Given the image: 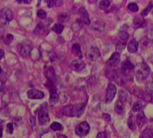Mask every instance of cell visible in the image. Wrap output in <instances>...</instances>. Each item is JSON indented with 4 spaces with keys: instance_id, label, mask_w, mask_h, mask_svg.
<instances>
[{
    "instance_id": "1",
    "label": "cell",
    "mask_w": 153,
    "mask_h": 138,
    "mask_svg": "<svg viewBox=\"0 0 153 138\" xmlns=\"http://www.w3.org/2000/svg\"><path fill=\"white\" fill-rule=\"evenodd\" d=\"M84 104H79L76 105H67V106L63 107L62 111L63 114L69 117H77L80 118L83 114L85 111Z\"/></svg>"
},
{
    "instance_id": "2",
    "label": "cell",
    "mask_w": 153,
    "mask_h": 138,
    "mask_svg": "<svg viewBox=\"0 0 153 138\" xmlns=\"http://www.w3.org/2000/svg\"><path fill=\"white\" fill-rule=\"evenodd\" d=\"M151 70L145 62L138 63L134 68L135 77L138 80H144L149 76Z\"/></svg>"
},
{
    "instance_id": "3",
    "label": "cell",
    "mask_w": 153,
    "mask_h": 138,
    "mask_svg": "<svg viewBox=\"0 0 153 138\" xmlns=\"http://www.w3.org/2000/svg\"><path fill=\"white\" fill-rule=\"evenodd\" d=\"M38 121L40 125H45L49 122L50 117L49 114H48V104L46 102L43 103L40 107L38 115Z\"/></svg>"
},
{
    "instance_id": "4",
    "label": "cell",
    "mask_w": 153,
    "mask_h": 138,
    "mask_svg": "<svg viewBox=\"0 0 153 138\" xmlns=\"http://www.w3.org/2000/svg\"><path fill=\"white\" fill-rule=\"evenodd\" d=\"M33 49V45L29 41H24L17 45V50L22 56L27 57L30 56Z\"/></svg>"
},
{
    "instance_id": "5",
    "label": "cell",
    "mask_w": 153,
    "mask_h": 138,
    "mask_svg": "<svg viewBox=\"0 0 153 138\" xmlns=\"http://www.w3.org/2000/svg\"><path fill=\"white\" fill-rule=\"evenodd\" d=\"M47 86H48V89L50 91V100H49V102H50V105L51 106H56L57 103L59 102V95L57 94L56 92V89L55 86L53 85L52 81H49L48 80V83H47Z\"/></svg>"
},
{
    "instance_id": "6",
    "label": "cell",
    "mask_w": 153,
    "mask_h": 138,
    "mask_svg": "<svg viewBox=\"0 0 153 138\" xmlns=\"http://www.w3.org/2000/svg\"><path fill=\"white\" fill-rule=\"evenodd\" d=\"M14 18L12 11L9 8H2L0 10V21L3 24H8Z\"/></svg>"
},
{
    "instance_id": "7",
    "label": "cell",
    "mask_w": 153,
    "mask_h": 138,
    "mask_svg": "<svg viewBox=\"0 0 153 138\" xmlns=\"http://www.w3.org/2000/svg\"><path fill=\"white\" fill-rule=\"evenodd\" d=\"M89 129H90V126H89V123H87L86 122H82L76 125L75 132L80 137H85L88 134Z\"/></svg>"
},
{
    "instance_id": "8",
    "label": "cell",
    "mask_w": 153,
    "mask_h": 138,
    "mask_svg": "<svg viewBox=\"0 0 153 138\" xmlns=\"http://www.w3.org/2000/svg\"><path fill=\"white\" fill-rule=\"evenodd\" d=\"M117 93V87L113 83H109L107 86V89H106V95H105V101L109 103L111 102L114 98L115 95Z\"/></svg>"
},
{
    "instance_id": "9",
    "label": "cell",
    "mask_w": 153,
    "mask_h": 138,
    "mask_svg": "<svg viewBox=\"0 0 153 138\" xmlns=\"http://www.w3.org/2000/svg\"><path fill=\"white\" fill-rule=\"evenodd\" d=\"M70 67L74 71L79 72V71H81L82 70H83L85 68V67H86V63L81 59H76L73 60L71 62Z\"/></svg>"
},
{
    "instance_id": "10",
    "label": "cell",
    "mask_w": 153,
    "mask_h": 138,
    "mask_svg": "<svg viewBox=\"0 0 153 138\" xmlns=\"http://www.w3.org/2000/svg\"><path fill=\"white\" fill-rule=\"evenodd\" d=\"M86 56L91 61H96L101 56V53H100L98 48L95 47H92L86 52Z\"/></svg>"
},
{
    "instance_id": "11",
    "label": "cell",
    "mask_w": 153,
    "mask_h": 138,
    "mask_svg": "<svg viewBox=\"0 0 153 138\" xmlns=\"http://www.w3.org/2000/svg\"><path fill=\"white\" fill-rule=\"evenodd\" d=\"M121 57H120V53L118 52H116L111 55L108 61L107 62V65L108 68H115L118 65L119 63L120 62Z\"/></svg>"
},
{
    "instance_id": "12",
    "label": "cell",
    "mask_w": 153,
    "mask_h": 138,
    "mask_svg": "<svg viewBox=\"0 0 153 138\" xmlns=\"http://www.w3.org/2000/svg\"><path fill=\"white\" fill-rule=\"evenodd\" d=\"M27 97L29 99L38 100L42 99L45 97V93L42 91L38 90V89H32L27 92Z\"/></svg>"
},
{
    "instance_id": "13",
    "label": "cell",
    "mask_w": 153,
    "mask_h": 138,
    "mask_svg": "<svg viewBox=\"0 0 153 138\" xmlns=\"http://www.w3.org/2000/svg\"><path fill=\"white\" fill-rule=\"evenodd\" d=\"M126 101L125 98H121L120 97L118 100H117L116 105H115V111L120 115H124L126 113V109L124 107V102Z\"/></svg>"
},
{
    "instance_id": "14",
    "label": "cell",
    "mask_w": 153,
    "mask_h": 138,
    "mask_svg": "<svg viewBox=\"0 0 153 138\" xmlns=\"http://www.w3.org/2000/svg\"><path fill=\"white\" fill-rule=\"evenodd\" d=\"M135 66L134 65L131 63V62L129 59H126V61H124L122 64V68H121V71L123 74H126L128 72H130L131 71H132L133 69H134Z\"/></svg>"
},
{
    "instance_id": "15",
    "label": "cell",
    "mask_w": 153,
    "mask_h": 138,
    "mask_svg": "<svg viewBox=\"0 0 153 138\" xmlns=\"http://www.w3.org/2000/svg\"><path fill=\"white\" fill-rule=\"evenodd\" d=\"M78 13L82 21H83L85 24L87 25V26L90 25V19H89V13L87 12V11H86L84 8H80V9H79Z\"/></svg>"
},
{
    "instance_id": "16",
    "label": "cell",
    "mask_w": 153,
    "mask_h": 138,
    "mask_svg": "<svg viewBox=\"0 0 153 138\" xmlns=\"http://www.w3.org/2000/svg\"><path fill=\"white\" fill-rule=\"evenodd\" d=\"M134 29H139V28H143L146 26V21L143 19L142 16L136 17L134 20Z\"/></svg>"
},
{
    "instance_id": "17",
    "label": "cell",
    "mask_w": 153,
    "mask_h": 138,
    "mask_svg": "<svg viewBox=\"0 0 153 138\" xmlns=\"http://www.w3.org/2000/svg\"><path fill=\"white\" fill-rule=\"evenodd\" d=\"M45 77H46L49 81L53 82V80L56 77V73L55 71H54L53 68L51 67V66L47 67V68L45 69Z\"/></svg>"
},
{
    "instance_id": "18",
    "label": "cell",
    "mask_w": 153,
    "mask_h": 138,
    "mask_svg": "<svg viewBox=\"0 0 153 138\" xmlns=\"http://www.w3.org/2000/svg\"><path fill=\"white\" fill-rule=\"evenodd\" d=\"M146 122V118L145 114H144V113L142 111H140L136 118L137 125L139 128H142L145 125Z\"/></svg>"
},
{
    "instance_id": "19",
    "label": "cell",
    "mask_w": 153,
    "mask_h": 138,
    "mask_svg": "<svg viewBox=\"0 0 153 138\" xmlns=\"http://www.w3.org/2000/svg\"><path fill=\"white\" fill-rule=\"evenodd\" d=\"M106 77H108L110 80H117L119 77V73L114 68H109L106 71Z\"/></svg>"
},
{
    "instance_id": "20",
    "label": "cell",
    "mask_w": 153,
    "mask_h": 138,
    "mask_svg": "<svg viewBox=\"0 0 153 138\" xmlns=\"http://www.w3.org/2000/svg\"><path fill=\"white\" fill-rule=\"evenodd\" d=\"M138 42H137L135 39H131L130 42H128L127 45L128 50L129 53H136L138 50Z\"/></svg>"
},
{
    "instance_id": "21",
    "label": "cell",
    "mask_w": 153,
    "mask_h": 138,
    "mask_svg": "<svg viewBox=\"0 0 153 138\" xmlns=\"http://www.w3.org/2000/svg\"><path fill=\"white\" fill-rule=\"evenodd\" d=\"M72 53L74 54L76 56L80 57V59H81L82 57V52H81V47H80V45L79 44H74L71 47Z\"/></svg>"
},
{
    "instance_id": "22",
    "label": "cell",
    "mask_w": 153,
    "mask_h": 138,
    "mask_svg": "<svg viewBox=\"0 0 153 138\" xmlns=\"http://www.w3.org/2000/svg\"><path fill=\"white\" fill-rule=\"evenodd\" d=\"M144 107V104L143 103L142 101H137L133 104V107H132V110L134 112H140L142 111V109Z\"/></svg>"
},
{
    "instance_id": "23",
    "label": "cell",
    "mask_w": 153,
    "mask_h": 138,
    "mask_svg": "<svg viewBox=\"0 0 153 138\" xmlns=\"http://www.w3.org/2000/svg\"><path fill=\"white\" fill-rule=\"evenodd\" d=\"M153 135V130L152 128H148L145 129L142 132L141 134V138H150Z\"/></svg>"
},
{
    "instance_id": "24",
    "label": "cell",
    "mask_w": 153,
    "mask_h": 138,
    "mask_svg": "<svg viewBox=\"0 0 153 138\" xmlns=\"http://www.w3.org/2000/svg\"><path fill=\"white\" fill-rule=\"evenodd\" d=\"M63 29H64V26L61 23H56L52 27V30L54 31L57 34H61L62 32Z\"/></svg>"
},
{
    "instance_id": "25",
    "label": "cell",
    "mask_w": 153,
    "mask_h": 138,
    "mask_svg": "<svg viewBox=\"0 0 153 138\" xmlns=\"http://www.w3.org/2000/svg\"><path fill=\"white\" fill-rule=\"evenodd\" d=\"M119 37H120V40H121L122 42H126V41L128 39L129 35H128V33L127 32V31L121 30L120 32V33H119Z\"/></svg>"
},
{
    "instance_id": "26",
    "label": "cell",
    "mask_w": 153,
    "mask_h": 138,
    "mask_svg": "<svg viewBox=\"0 0 153 138\" xmlns=\"http://www.w3.org/2000/svg\"><path fill=\"white\" fill-rule=\"evenodd\" d=\"M45 31V26H44L43 23H40L37 25L34 32H35V34H41V33H44Z\"/></svg>"
},
{
    "instance_id": "27",
    "label": "cell",
    "mask_w": 153,
    "mask_h": 138,
    "mask_svg": "<svg viewBox=\"0 0 153 138\" xmlns=\"http://www.w3.org/2000/svg\"><path fill=\"white\" fill-rule=\"evenodd\" d=\"M51 128L53 131H62L63 129V126L60 123L57 122H54L51 125Z\"/></svg>"
},
{
    "instance_id": "28",
    "label": "cell",
    "mask_w": 153,
    "mask_h": 138,
    "mask_svg": "<svg viewBox=\"0 0 153 138\" xmlns=\"http://www.w3.org/2000/svg\"><path fill=\"white\" fill-rule=\"evenodd\" d=\"M110 5V1H107V0H103V1H101V2H100L99 8H101V10L106 11V10L108 9Z\"/></svg>"
},
{
    "instance_id": "29",
    "label": "cell",
    "mask_w": 153,
    "mask_h": 138,
    "mask_svg": "<svg viewBox=\"0 0 153 138\" xmlns=\"http://www.w3.org/2000/svg\"><path fill=\"white\" fill-rule=\"evenodd\" d=\"M128 9L132 12H137L139 11V7L134 2H131L128 5Z\"/></svg>"
},
{
    "instance_id": "30",
    "label": "cell",
    "mask_w": 153,
    "mask_h": 138,
    "mask_svg": "<svg viewBox=\"0 0 153 138\" xmlns=\"http://www.w3.org/2000/svg\"><path fill=\"white\" fill-rule=\"evenodd\" d=\"M126 42H122L121 40L119 41L117 44V46H116V49H117V51H118V53H120V51L123 50L126 47Z\"/></svg>"
},
{
    "instance_id": "31",
    "label": "cell",
    "mask_w": 153,
    "mask_h": 138,
    "mask_svg": "<svg viewBox=\"0 0 153 138\" xmlns=\"http://www.w3.org/2000/svg\"><path fill=\"white\" fill-rule=\"evenodd\" d=\"M128 125L129 128L131 129L132 131L135 130V124L134 123L133 116H132V115H130L128 119Z\"/></svg>"
},
{
    "instance_id": "32",
    "label": "cell",
    "mask_w": 153,
    "mask_h": 138,
    "mask_svg": "<svg viewBox=\"0 0 153 138\" xmlns=\"http://www.w3.org/2000/svg\"><path fill=\"white\" fill-rule=\"evenodd\" d=\"M58 19L59 20L60 22H62V23H63V22H66L68 21V20H69V15L68 14H65V13H63V14H60L58 16Z\"/></svg>"
},
{
    "instance_id": "33",
    "label": "cell",
    "mask_w": 153,
    "mask_h": 138,
    "mask_svg": "<svg viewBox=\"0 0 153 138\" xmlns=\"http://www.w3.org/2000/svg\"><path fill=\"white\" fill-rule=\"evenodd\" d=\"M152 8H153V5H152V3L151 2V3L149 4V5L146 8H145V9L142 11V13H141V16H142L143 17L147 16V14H149V12L152 9Z\"/></svg>"
},
{
    "instance_id": "34",
    "label": "cell",
    "mask_w": 153,
    "mask_h": 138,
    "mask_svg": "<svg viewBox=\"0 0 153 138\" xmlns=\"http://www.w3.org/2000/svg\"><path fill=\"white\" fill-rule=\"evenodd\" d=\"M13 39H14V36H13L12 35H11V34H8V35H7V36L4 38V43L7 45H10V43L12 42Z\"/></svg>"
},
{
    "instance_id": "35",
    "label": "cell",
    "mask_w": 153,
    "mask_h": 138,
    "mask_svg": "<svg viewBox=\"0 0 153 138\" xmlns=\"http://www.w3.org/2000/svg\"><path fill=\"white\" fill-rule=\"evenodd\" d=\"M37 15H38V18L41 19V20H43V19H45V17H46L47 13L45 12L44 10L41 9L38 11V13H37Z\"/></svg>"
},
{
    "instance_id": "36",
    "label": "cell",
    "mask_w": 153,
    "mask_h": 138,
    "mask_svg": "<svg viewBox=\"0 0 153 138\" xmlns=\"http://www.w3.org/2000/svg\"><path fill=\"white\" fill-rule=\"evenodd\" d=\"M13 122L14 123V125H15L16 126H19L20 125L23 124V119H22L20 117H15V118H14V119H13Z\"/></svg>"
},
{
    "instance_id": "37",
    "label": "cell",
    "mask_w": 153,
    "mask_h": 138,
    "mask_svg": "<svg viewBox=\"0 0 153 138\" xmlns=\"http://www.w3.org/2000/svg\"><path fill=\"white\" fill-rule=\"evenodd\" d=\"M7 132L8 134H12L13 131H14V127H13V124L12 123H8L7 124Z\"/></svg>"
},
{
    "instance_id": "38",
    "label": "cell",
    "mask_w": 153,
    "mask_h": 138,
    "mask_svg": "<svg viewBox=\"0 0 153 138\" xmlns=\"http://www.w3.org/2000/svg\"><path fill=\"white\" fill-rule=\"evenodd\" d=\"M96 138H109L108 134H107V132L103 131V132H99L97 135Z\"/></svg>"
},
{
    "instance_id": "39",
    "label": "cell",
    "mask_w": 153,
    "mask_h": 138,
    "mask_svg": "<svg viewBox=\"0 0 153 138\" xmlns=\"http://www.w3.org/2000/svg\"><path fill=\"white\" fill-rule=\"evenodd\" d=\"M46 2L48 3V6L49 8H52L54 5V1H49V0H48V1H46Z\"/></svg>"
},
{
    "instance_id": "40",
    "label": "cell",
    "mask_w": 153,
    "mask_h": 138,
    "mask_svg": "<svg viewBox=\"0 0 153 138\" xmlns=\"http://www.w3.org/2000/svg\"><path fill=\"white\" fill-rule=\"evenodd\" d=\"M54 2H55L54 4H55L56 6H61V5H63L62 1H54Z\"/></svg>"
},
{
    "instance_id": "41",
    "label": "cell",
    "mask_w": 153,
    "mask_h": 138,
    "mask_svg": "<svg viewBox=\"0 0 153 138\" xmlns=\"http://www.w3.org/2000/svg\"><path fill=\"white\" fill-rule=\"evenodd\" d=\"M17 2H20V3H25V4H29L31 2V1H24V0H17Z\"/></svg>"
},
{
    "instance_id": "42",
    "label": "cell",
    "mask_w": 153,
    "mask_h": 138,
    "mask_svg": "<svg viewBox=\"0 0 153 138\" xmlns=\"http://www.w3.org/2000/svg\"><path fill=\"white\" fill-rule=\"evenodd\" d=\"M4 56H5V53H4V51L2 49H0V60L3 58Z\"/></svg>"
},
{
    "instance_id": "43",
    "label": "cell",
    "mask_w": 153,
    "mask_h": 138,
    "mask_svg": "<svg viewBox=\"0 0 153 138\" xmlns=\"http://www.w3.org/2000/svg\"><path fill=\"white\" fill-rule=\"evenodd\" d=\"M2 121H0V138L2 137Z\"/></svg>"
},
{
    "instance_id": "44",
    "label": "cell",
    "mask_w": 153,
    "mask_h": 138,
    "mask_svg": "<svg viewBox=\"0 0 153 138\" xmlns=\"http://www.w3.org/2000/svg\"><path fill=\"white\" fill-rule=\"evenodd\" d=\"M103 116H104V118L105 119H107L108 121H110V115H108V114H104V115H103Z\"/></svg>"
},
{
    "instance_id": "45",
    "label": "cell",
    "mask_w": 153,
    "mask_h": 138,
    "mask_svg": "<svg viewBox=\"0 0 153 138\" xmlns=\"http://www.w3.org/2000/svg\"><path fill=\"white\" fill-rule=\"evenodd\" d=\"M57 138H68V137L64 134H59L58 136H57Z\"/></svg>"
},
{
    "instance_id": "46",
    "label": "cell",
    "mask_w": 153,
    "mask_h": 138,
    "mask_svg": "<svg viewBox=\"0 0 153 138\" xmlns=\"http://www.w3.org/2000/svg\"><path fill=\"white\" fill-rule=\"evenodd\" d=\"M2 68H1V66H0V74L2 73Z\"/></svg>"
},
{
    "instance_id": "47",
    "label": "cell",
    "mask_w": 153,
    "mask_h": 138,
    "mask_svg": "<svg viewBox=\"0 0 153 138\" xmlns=\"http://www.w3.org/2000/svg\"><path fill=\"white\" fill-rule=\"evenodd\" d=\"M152 14H153V8H152Z\"/></svg>"
},
{
    "instance_id": "48",
    "label": "cell",
    "mask_w": 153,
    "mask_h": 138,
    "mask_svg": "<svg viewBox=\"0 0 153 138\" xmlns=\"http://www.w3.org/2000/svg\"><path fill=\"white\" fill-rule=\"evenodd\" d=\"M150 138H153V135H152V137H150Z\"/></svg>"
}]
</instances>
